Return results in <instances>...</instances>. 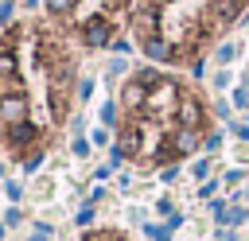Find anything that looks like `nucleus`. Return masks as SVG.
I'll return each instance as SVG.
<instances>
[{
  "mask_svg": "<svg viewBox=\"0 0 249 241\" xmlns=\"http://www.w3.org/2000/svg\"><path fill=\"white\" fill-rule=\"evenodd\" d=\"M214 136L206 93L167 66H136L117 93V152L136 171L183 163Z\"/></svg>",
  "mask_w": 249,
  "mask_h": 241,
  "instance_id": "2",
  "label": "nucleus"
},
{
  "mask_svg": "<svg viewBox=\"0 0 249 241\" xmlns=\"http://www.w3.org/2000/svg\"><path fill=\"white\" fill-rule=\"evenodd\" d=\"M8 8H12V0H0V12H8Z\"/></svg>",
  "mask_w": 249,
  "mask_h": 241,
  "instance_id": "6",
  "label": "nucleus"
},
{
  "mask_svg": "<svg viewBox=\"0 0 249 241\" xmlns=\"http://www.w3.org/2000/svg\"><path fill=\"white\" fill-rule=\"evenodd\" d=\"M82 241H128L121 229H89V233H82Z\"/></svg>",
  "mask_w": 249,
  "mask_h": 241,
  "instance_id": "5",
  "label": "nucleus"
},
{
  "mask_svg": "<svg viewBox=\"0 0 249 241\" xmlns=\"http://www.w3.org/2000/svg\"><path fill=\"white\" fill-rule=\"evenodd\" d=\"M47 16L86 51H105L132 31L140 0H43Z\"/></svg>",
  "mask_w": 249,
  "mask_h": 241,
  "instance_id": "4",
  "label": "nucleus"
},
{
  "mask_svg": "<svg viewBox=\"0 0 249 241\" xmlns=\"http://www.w3.org/2000/svg\"><path fill=\"white\" fill-rule=\"evenodd\" d=\"M249 0H140L132 43L156 66L195 70L245 16Z\"/></svg>",
  "mask_w": 249,
  "mask_h": 241,
  "instance_id": "3",
  "label": "nucleus"
},
{
  "mask_svg": "<svg viewBox=\"0 0 249 241\" xmlns=\"http://www.w3.org/2000/svg\"><path fill=\"white\" fill-rule=\"evenodd\" d=\"M78 101V43L51 16L0 27V152L35 167L62 140Z\"/></svg>",
  "mask_w": 249,
  "mask_h": 241,
  "instance_id": "1",
  "label": "nucleus"
}]
</instances>
